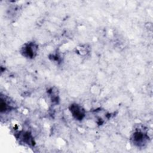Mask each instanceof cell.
<instances>
[{"instance_id": "cell-2", "label": "cell", "mask_w": 153, "mask_h": 153, "mask_svg": "<svg viewBox=\"0 0 153 153\" xmlns=\"http://www.w3.org/2000/svg\"><path fill=\"white\" fill-rule=\"evenodd\" d=\"M70 111L74 117L78 120H82L85 115L84 109L82 108V107L76 104L72 105L70 108Z\"/></svg>"}, {"instance_id": "cell-1", "label": "cell", "mask_w": 153, "mask_h": 153, "mask_svg": "<svg viewBox=\"0 0 153 153\" xmlns=\"http://www.w3.org/2000/svg\"><path fill=\"white\" fill-rule=\"evenodd\" d=\"M37 50V46L33 43H29L25 44L22 48V53L23 56L27 57H33L35 56Z\"/></svg>"}, {"instance_id": "cell-3", "label": "cell", "mask_w": 153, "mask_h": 153, "mask_svg": "<svg viewBox=\"0 0 153 153\" xmlns=\"http://www.w3.org/2000/svg\"><path fill=\"white\" fill-rule=\"evenodd\" d=\"M132 139L133 140V142L134 143V144L140 145L145 143L146 138L145 133L140 131H137L133 134Z\"/></svg>"}]
</instances>
